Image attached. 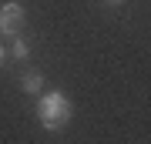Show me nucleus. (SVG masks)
I'll use <instances>...</instances> for the list:
<instances>
[{
  "label": "nucleus",
  "mask_w": 151,
  "mask_h": 144,
  "mask_svg": "<svg viewBox=\"0 0 151 144\" xmlns=\"http://www.w3.org/2000/svg\"><path fill=\"white\" fill-rule=\"evenodd\" d=\"M10 57H14V60H27V57H30V44L24 40V37H14V44H10Z\"/></svg>",
  "instance_id": "4"
},
{
  "label": "nucleus",
  "mask_w": 151,
  "mask_h": 144,
  "mask_svg": "<svg viewBox=\"0 0 151 144\" xmlns=\"http://www.w3.org/2000/svg\"><path fill=\"white\" fill-rule=\"evenodd\" d=\"M7 57H10V50H7V47H4V44H0V64H4V60H7Z\"/></svg>",
  "instance_id": "5"
},
{
  "label": "nucleus",
  "mask_w": 151,
  "mask_h": 144,
  "mask_svg": "<svg viewBox=\"0 0 151 144\" xmlns=\"http://www.w3.org/2000/svg\"><path fill=\"white\" fill-rule=\"evenodd\" d=\"M24 20H27L24 4H17V0L0 4V34H4V37H17V34L24 30Z\"/></svg>",
  "instance_id": "2"
},
{
  "label": "nucleus",
  "mask_w": 151,
  "mask_h": 144,
  "mask_svg": "<svg viewBox=\"0 0 151 144\" xmlns=\"http://www.w3.org/2000/svg\"><path fill=\"white\" fill-rule=\"evenodd\" d=\"M104 4H111V7H118V4H124V0H104Z\"/></svg>",
  "instance_id": "6"
},
{
  "label": "nucleus",
  "mask_w": 151,
  "mask_h": 144,
  "mask_svg": "<svg viewBox=\"0 0 151 144\" xmlns=\"http://www.w3.org/2000/svg\"><path fill=\"white\" fill-rule=\"evenodd\" d=\"M70 114H74V107H70L67 94L64 91H50V94H40L37 101V117L47 131H60L64 124L70 121Z\"/></svg>",
  "instance_id": "1"
},
{
  "label": "nucleus",
  "mask_w": 151,
  "mask_h": 144,
  "mask_svg": "<svg viewBox=\"0 0 151 144\" xmlns=\"http://www.w3.org/2000/svg\"><path fill=\"white\" fill-rule=\"evenodd\" d=\"M20 87L27 94H40V87H44V77H40V70H27V74L20 77Z\"/></svg>",
  "instance_id": "3"
}]
</instances>
